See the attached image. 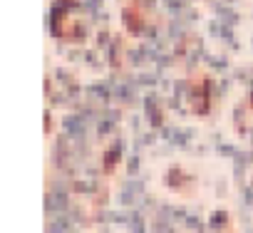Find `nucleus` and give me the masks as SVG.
Segmentation results:
<instances>
[{"instance_id": "1", "label": "nucleus", "mask_w": 253, "mask_h": 233, "mask_svg": "<svg viewBox=\"0 0 253 233\" xmlns=\"http://www.w3.org/2000/svg\"><path fill=\"white\" fill-rule=\"evenodd\" d=\"M52 28H55V35L62 40H82L84 28H82V20L77 18V5L72 0H62V5L57 3Z\"/></svg>"}]
</instances>
